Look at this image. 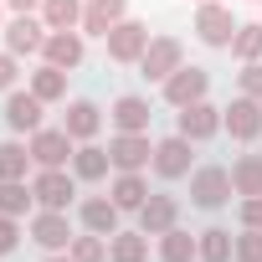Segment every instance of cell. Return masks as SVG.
I'll return each instance as SVG.
<instances>
[{
    "instance_id": "obj_37",
    "label": "cell",
    "mask_w": 262,
    "mask_h": 262,
    "mask_svg": "<svg viewBox=\"0 0 262 262\" xmlns=\"http://www.w3.org/2000/svg\"><path fill=\"white\" fill-rule=\"evenodd\" d=\"M16 88V52H0V93Z\"/></svg>"
},
{
    "instance_id": "obj_35",
    "label": "cell",
    "mask_w": 262,
    "mask_h": 262,
    "mask_svg": "<svg viewBox=\"0 0 262 262\" xmlns=\"http://www.w3.org/2000/svg\"><path fill=\"white\" fill-rule=\"evenodd\" d=\"M21 216H0V257H11L16 247H21V226H16Z\"/></svg>"
},
{
    "instance_id": "obj_36",
    "label": "cell",
    "mask_w": 262,
    "mask_h": 262,
    "mask_svg": "<svg viewBox=\"0 0 262 262\" xmlns=\"http://www.w3.org/2000/svg\"><path fill=\"white\" fill-rule=\"evenodd\" d=\"M242 226L262 231V195H242Z\"/></svg>"
},
{
    "instance_id": "obj_8",
    "label": "cell",
    "mask_w": 262,
    "mask_h": 262,
    "mask_svg": "<svg viewBox=\"0 0 262 262\" xmlns=\"http://www.w3.org/2000/svg\"><path fill=\"white\" fill-rule=\"evenodd\" d=\"M72 155H77V139L67 134V128H36L31 134L36 170H62V165H72Z\"/></svg>"
},
{
    "instance_id": "obj_30",
    "label": "cell",
    "mask_w": 262,
    "mask_h": 262,
    "mask_svg": "<svg viewBox=\"0 0 262 262\" xmlns=\"http://www.w3.org/2000/svg\"><path fill=\"white\" fill-rule=\"evenodd\" d=\"M231 57H236V62H262V21H242V26H236Z\"/></svg>"
},
{
    "instance_id": "obj_39",
    "label": "cell",
    "mask_w": 262,
    "mask_h": 262,
    "mask_svg": "<svg viewBox=\"0 0 262 262\" xmlns=\"http://www.w3.org/2000/svg\"><path fill=\"white\" fill-rule=\"evenodd\" d=\"M47 262H72V252H47Z\"/></svg>"
},
{
    "instance_id": "obj_27",
    "label": "cell",
    "mask_w": 262,
    "mask_h": 262,
    "mask_svg": "<svg viewBox=\"0 0 262 262\" xmlns=\"http://www.w3.org/2000/svg\"><path fill=\"white\" fill-rule=\"evenodd\" d=\"M195 236H201V262H236V236L226 226H206Z\"/></svg>"
},
{
    "instance_id": "obj_28",
    "label": "cell",
    "mask_w": 262,
    "mask_h": 262,
    "mask_svg": "<svg viewBox=\"0 0 262 262\" xmlns=\"http://www.w3.org/2000/svg\"><path fill=\"white\" fill-rule=\"evenodd\" d=\"M231 190L236 195H262V155H236L231 160Z\"/></svg>"
},
{
    "instance_id": "obj_42",
    "label": "cell",
    "mask_w": 262,
    "mask_h": 262,
    "mask_svg": "<svg viewBox=\"0 0 262 262\" xmlns=\"http://www.w3.org/2000/svg\"><path fill=\"white\" fill-rule=\"evenodd\" d=\"M195 6H206V0H195Z\"/></svg>"
},
{
    "instance_id": "obj_25",
    "label": "cell",
    "mask_w": 262,
    "mask_h": 262,
    "mask_svg": "<svg viewBox=\"0 0 262 262\" xmlns=\"http://www.w3.org/2000/svg\"><path fill=\"white\" fill-rule=\"evenodd\" d=\"M108 262H149V236L144 231H113L108 236Z\"/></svg>"
},
{
    "instance_id": "obj_34",
    "label": "cell",
    "mask_w": 262,
    "mask_h": 262,
    "mask_svg": "<svg viewBox=\"0 0 262 262\" xmlns=\"http://www.w3.org/2000/svg\"><path fill=\"white\" fill-rule=\"evenodd\" d=\"M236 93H247V98L262 103V62H242V72H236Z\"/></svg>"
},
{
    "instance_id": "obj_15",
    "label": "cell",
    "mask_w": 262,
    "mask_h": 262,
    "mask_svg": "<svg viewBox=\"0 0 262 262\" xmlns=\"http://www.w3.org/2000/svg\"><path fill=\"white\" fill-rule=\"evenodd\" d=\"M82 57H88L82 31H52V36H47V47H41V62H52V67H62V72H77V67H82Z\"/></svg>"
},
{
    "instance_id": "obj_33",
    "label": "cell",
    "mask_w": 262,
    "mask_h": 262,
    "mask_svg": "<svg viewBox=\"0 0 262 262\" xmlns=\"http://www.w3.org/2000/svg\"><path fill=\"white\" fill-rule=\"evenodd\" d=\"M236 262H262V231H257V226H242V236H236Z\"/></svg>"
},
{
    "instance_id": "obj_17",
    "label": "cell",
    "mask_w": 262,
    "mask_h": 262,
    "mask_svg": "<svg viewBox=\"0 0 262 262\" xmlns=\"http://www.w3.org/2000/svg\"><path fill=\"white\" fill-rule=\"evenodd\" d=\"M113 128H118V134H149V98H139V93H118L113 98Z\"/></svg>"
},
{
    "instance_id": "obj_14",
    "label": "cell",
    "mask_w": 262,
    "mask_h": 262,
    "mask_svg": "<svg viewBox=\"0 0 262 262\" xmlns=\"http://www.w3.org/2000/svg\"><path fill=\"white\" fill-rule=\"evenodd\" d=\"M108 160H113V170H144V165H155V144H149V134H113Z\"/></svg>"
},
{
    "instance_id": "obj_11",
    "label": "cell",
    "mask_w": 262,
    "mask_h": 262,
    "mask_svg": "<svg viewBox=\"0 0 262 262\" xmlns=\"http://www.w3.org/2000/svg\"><path fill=\"white\" fill-rule=\"evenodd\" d=\"M41 113H47V103L26 88H11L6 93V128H11V134H36V128H41Z\"/></svg>"
},
{
    "instance_id": "obj_7",
    "label": "cell",
    "mask_w": 262,
    "mask_h": 262,
    "mask_svg": "<svg viewBox=\"0 0 262 262\" xmlns=\"http://www.w3.org/2000/svg\"><path fill=\"white\" fill-rule=\"evenodd\" d=\"M221 128H226L236 144H252V139L262 134V103L247 98V93H236V98L221 108Z\"/></svg>"
},
{
    "instance_id": "obj_3",
    "label": "cell",
    "mask_w": 262,
    "mask_h": 262,
    "mask_svg": "<svg viewBox=\"0 0 262 262\" xmlns=\"http://www.w3.org/2000/svg\"><path fill=\"white\" fill-rule=\"evenodd\" d=\"M103 41H108V62H118V67H139V57H144V47H149V26L134 21V16H123Z\"/></svg>"
},
{
    "instance_id": "obj_18",
    "label": "cell",
    "mask_w": 262,
    "mask_h": 262,
    "mask_svg": "<svg viewBox=\"0 0 262 262\" xmlns=\"http://www.w3.org/2000/svg\"><path fill=\"white\" fill-rule=\"evenodd\" d=\"M128 16V0H82V36H108Z\"/></svg>"
},
{
    "instance_id": "obj_29",
    "label": "cell",
    "mask_w": 262,
    "mask_h": 262,
    "mask_svg": "<svg viewBox=\"0 0 262 262\" xmlns=\"http://www.w3.org/2000/svg\"><path fill=\"white\" fill-rule=\"evenodd\" d=\"M31 144H21V139H6L0 144V180H26L31 175Z\"/></svg>"
},
{
    "instance_id": "obj_21",
    "label": "cell",
    "mask_w": 262,
    "mask_h": 262,
    "mask_svg": "<svg viewBox=\"0 0 262 262\" xmlns=\"http://www.w3.org/2000/svg\"><path fill=\"white\" fill-rule=\"evenodd\" d=\"M62 128H67V134H72L77 144H88V139L98 134V128H103V108H98L93 98H72V103H67V118H62Z\"/></svg>"
},
{
    "instance_id": "obj_4",
    "label": "cell",
    "mask_w": 262,
    "mask_h": 262,
    "mask_svg": "<svg viewBox=\"0 0 262 262\" xmlns=\"http://www.w3.org/2000/svg\"><path fill=\"white\" fill-rule=\"evenodd\" d=\"M231 195H236V190H231V170H221V165H201V170H190V206H201V211H221Z\"/></svg>"
},
{
    "instance_id": "obj_6",
    "label": "cell",
    "mask_w": 262,
    "mask_h": 262,
    "mask_svg": "<svg viewBox=\"0 0 262 262\" xmlns=\"http://www.w3.org/2000/svg\"><path fill=\"white\" fill-rule=\"evenodd\" d=\"M31 195H36L41 211H67L77 201V175H67V170H36L31 175Z\"/></svg>"
},
{
    "instance_id": "obj_22",
    "label": "cell",
    "mask_w": 262,
    "mask_h": 262,
    "mask_svg": "<svg viewBox=\"0 0 262 262\" xmlns=\"http://www.w3.org/2000/svg\"><path fill=\"white\" fill-rule=\"evenodd\" d=\"M108 170H113V160H108V149H103V144H93V139H88V144H77V155H72V175H77V180H88V185H93V180H103Z\"/></svg>"
},
{
    "instance_id": "obj_1",
    "label": "cell",
    "mask_w": 262,
    "mask_h": 262,
    "mask_svg": "<svg viewBox=\"0 0 262 262\" xmlns=\"http://www.w3.org/2000/svg\"><path fill=\"white\" fill-rule=\"evenodd\" d=\"M180 67H185L180 36H149V47H144V57H139V77H144V82H170Z\"/></svg>"
},
{
    "instance_id": "obj_5",
    "label": "cell",
    "mask_w": 262,
    "mask_h": 262,
    "mask_svg": "<svg viewBox=\"0 0 262 262\" xmlns=\"http://www.w3.org/2000/svg\"><path fill=\"white\" fill-rule=\"evenodd\" d=\"M0 36H6V52H16V57H41V47H47V21L31 11V16H11L6 26H0Z\"/></svg>"
},
{
    "instance_id": "obj_10",
    "label": "cell",
    "mask_w": 262,
    "mask_h": 262,
    "mask_svg": "<svg viewBox=\"0 0 262 262\" xmlns=\"http://www.w3.org/2000/svg\"><path fill=\"white\" fill-rule=\"evenodd\" d=\"M175 134H185L190 144H206V139H216L221 134V108L216 103H190V108H180V118H175Z\"/></svg>"
},
{
    "instance_id": "obj_38",
    "label": "cell",
    "mask_w": 262,
    "mask_h": 262,
    "mask_svg": "<svg viewBox=\"0 0 262 262\" xmlns=\"http://www.w3.org/2000/svg\"><path fill=\"white\" fill-rule=\"evenodd\" d=\"M6 11L11 16H31V11H41V0H6Z\"/></svg>"
},
{
    "instance_id": "obj_9",
    "label": "cell",
    "mask_w": 262,
    "mask_h": 262,
    "mask_svg": "<svg viewBox=\"0 0 262 262\" xmlns=\"http://www.w3.org/2000/svg\"><path fill=\"white\" fill-rule=\"evenodd\" d=\"M160 88H165V103H170V108H190V103H201V98L211 93V72L190 62V67H180V72H175L170 82H160Z\"/></svg>"
},
{
    "instance_id": "obj_26",
    "label": "cell",
    "mask_w": 262,
    "mask_h": 262,
    "mask_svg": "<svg viewBox=\"0 0 262 262\" xmlns=\"http://www.w3.org/2000/svg\"><path fill=\"white\" fill-rule=\"evenodd\" d=\"M67 77H72V72H62V67L41 62V67L31 72V93H36L41 103H62V98H67Z\"/></svg>"
},
{
    "instance_id": "obj_31",
    "label": "cell",
    "mask_w": 262,
    "mask_h": 262,
    "mask_svg": "<svg viewBox=\"0 0 262 262\" xmlns=\"http://www.w3.org/2000/svg\"><path fill=\"white\" fill-rule=\"evenodd\" d=\"M31 206H36V195L26 180H0V216H26Z\"/></svg>"
},
{
    "instance_id": "obj_12",
    "label": "cell",
    "mask_w": 262,
    "mask_h": 262,
    "mask_svg": "<svg viewBox=\"0 0 262 262\" xmlns=\"http://www.w3.org/2000/svg\"><path fill=\"white\" fill-rule=\"evenodd\" d=\"M190 149H195V144H190L185 134L160 139V144H155V175H160V180H185V175H190V160H195Z\"/></svg>"
},
{
    "instance_id": "obj_40",
    "label": "cell",
    "mask_w": 262,
    "mask_h": 262,
    "mask_svg": "<svg viewBox=\"0 0 262 262\" xmlns=\"http://www.w3.org/2000/svg\"><path fill=\"white\" fill-rule=\"evenodd\" d=\"M0 16H6V0H0Z\"/></svg>"
},
{
    "instance_id": "obj_23",
    "label": "cell",
    "mask_w": 262,
    "mask_h": 262,
    "mask_svg": "<svg viewBox=\"0 0 262 262\" xmlns=\"http://www.w3.org/2000/svg\"><path fill=\"white\" fill-rule=\"evenodd\" d=\"M160 262H201V236H190L185 226H170L160 236Z\"/></svg>"
},
{
    "instance_id": "obj_2",
    "label": "cell",
    "mask_w": 262,
    "mask_h": 262,
    "mask_svg": "<svg viewBox=\"0 0 262 262\" xmlns=\"http://www.w3.org/2000/svg\"><path fill=\"white\" fill-rule=\"evenodd\" d=\"M190 31H195V41L201 47H226L231 52V36H236V16L221 6V0H206V6H195V21H190Z\"/></svg>"
},
{
    "instance_id": "obj_41",
    "label": "cell",
    "mask_w": 262,
    "mask_h": 262,
    "mask_svg": "<svg viewBox=\"0 0 262 262\" xmlns=\"http://www.w3.org/2000/svg\"><path fill=\"white\" fill-rule=\"evenodd\" d=\"M252 6H262V0H252Z\"/></svg>"
},
{
    "instance_id": "obj_20",
    "label": "cell",
    "mask_w": 262,
    "mask_h": 262,
    "mask_svg": "<svg viewBox=\"0 0 262 262\" xmlns=\"http://www.w3.org/2000/svg\"><path fill=\"white\" fill-rule=\"evenodd\" d=\"M108 195H113V206H118V211H139L155 190H149L144 170H118V175H113V185H108Z\"/></svg>"
},
{
    "instance_id": "obj_19",
    "label": "cell",
    "mask_w": 262,
    "mask_h": 262,
    "mask_svg": "<svg viewBox=\"0 0 262 262\" xmlns=\"http://www.w3.org/2000/svg\"><path fill=\"white\" fill-rule=\"evenodd\" d=\"M77 216H82V231H98V236H113V231H123L118 226V206H113V195H88L82 206H77Z\"/></svg>"
},
{
    "instance_id": "obj_13",
    "label": "cell",
    "mask_w": 262,
    "mask_h": 262,
    "mask_svg": "<svg viewBox=\"0 0 262 262\" xmlns=\"http://www.w3.org/2000/svg\"><path fill=\"white\" fill-rule=\"evenodd\" d=\"M31 242H36L41 252H67V247H72V221H67V211H36V216H31Z\"/></svg>"
},
{
    "instance_id": "obj_16",
    "label": "cell",
    "mask_w": 262,
    "mask_h": 262,
    "mask_svg": "<svg viewBox=\"0 0 262 262\" xmlns=\"http://www.w3.org/2000/svg\"><path fill=\"white\" fill-rule=\"evenodd\" d=\"M170 226H180V201L165 195V190H155V195L139 206V231H144V236H165Z\"/></svg>"
},
{
    "instance_id": "obj_24",
    "label": "cell",
    "mask_w": 262,
    "mask_h": 262,
    "mask_svg": "<svg viewBox=\"0 0 262 262\" xmlns=\"http://www.w3.org/2000/svg\"><path fill=\"white\" fill-rule=\"evenodd\" d=\"M47 31H82V0H41V11Z\"/></svg>"
},
{
    "instance_id": "obj_32",
    "label": "cell",
    "mask_w": 262,
    "mask_h": 262,
    "mask_svg": "<svg viewBox=\"0 0 262 262\" xmlns=\"http://www.w3.org/2000/svg\"><path fill=\"white\" fill-rule=\"evenodd\" d=\"M72 262H108V236H98V231H82V236H72Z\"/></svg>"
}]
</instances>
